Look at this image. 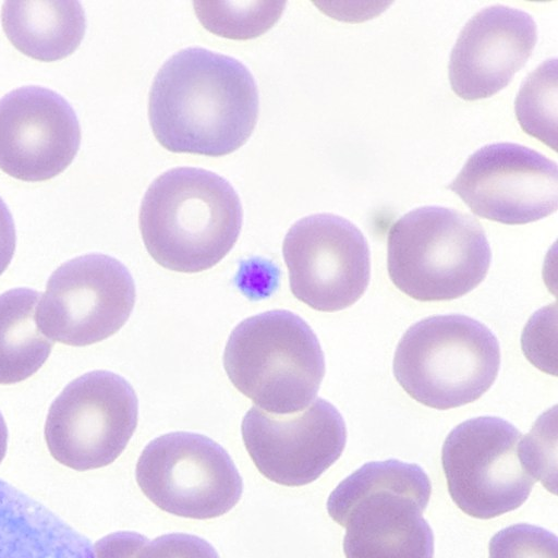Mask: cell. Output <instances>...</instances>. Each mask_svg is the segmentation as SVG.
<instances>
[{
    "label": "cell",
    "instance_id": "obj_3",
    "mask_svg": "<svg viewBox=\"0 0 558 558\" xmlns=\"http://www.w3.org/2000/svg\"><path fill=\"white\" fill-rule=\"evenodd\" d=\"M432 483L414 463L373 461L329 495V517L345 529V558H433L434 534L423 518Z\"/></svg>",
    "mask_w": 558,
    "mask_h": 558
},
{
    "label": "cell",
    "instance_id": "obj_27",
    "mask_svg": "<svg viewBox=\"0 0 558 558\" xmlns=\"http://www.w3.org/2000/svg\"><path fill=\"white\" fill-rule=\"evenodd\" d=\"M15 251V228L12 215L0 197V275L9 266Z\"/></svg>",
    "mask_w": 558,
    "mask_h": 558
},
{
    "label": "cell",
    "instance_id": "obj_16",
    "mask_svg": "<svg viewBox=\"0 0 558 558\" xmlns=\"http://www.w3.org/2000/svg\"><path fill=\"white\" fill-rule=\"evenodd\" d=\"M0 558H94L87 537L0 478Z\"/></svg>",
    "mask_w": 558,
    "mask_h": 558
},
{
    "label": "cell",
    "instance_id": "obj_11",
    "mask_svg": "<svg viewBox=\"0 0 558 558\" xmlns=\"http://www.w3.org/2000/svg\"><path fill=\"white\" fill-rule=\"evenodd\" d=\"M282 254L292 294L313 310H344L368 286L367 241L343 217L315 214L300 219L287 232Z\"/></svg>",
    "mask_w": 558,
    "mask_h": 558
},
{
    "label": "cell",
    "instance_id": "obj_4",
    "mask_svg": "<svg viewBox=\"0 0 558 558\" xmlns=\"http://www.w3.org/2000/svg\"><path fill=\"white\" fill-rule=\"evenodd\" d=\"M490 259L482 226L457 209L418 207L388 232L390 280L417 301H450L471 292L485 279Z\"/></svg>",
    "mask_w": 558,
    "mask_h": 558
},
{
    "label": "cell",
    "instance_id": "obj_25",
    "mask_svg": "<svg viewBox=\"0 0 558 558\" xmlns=\"http://www.w3.org/2000/svg\"><path fill=\"white\" fill-rule=\"evenodd\" d=\"M148 539L135 532H116L95 543L94 558H135Z\"/></svg>",
    "mask_w": 558,
    "mask_h": 558
},
{
    "label": "cell",
    "instance_id": "obj_2",
    "mask_svg": "<svg viewBox=\"0 0 558 558\" xmlns=\"http://www.w3.org/2000/svg\"><path fill=\"white\" fill-rule=\"evenodd\" d=\"M242 218L240 198L228 181L205 169L181 167L149 185L138 226L157 264L193 274L214 267L231 251Z\"/></svg>",
    "mask_w": 558,
    "mask_h": 558
},
{
    "label": "cell",
    "instance_id": "obj_21",
    "mask_svg": "<svg viewBox=\"0 0 558 558\" xmlns=\"http://www.w3.org/2000/svg\"><path fill=\"white\" fill-rule=\"evenodd\" d=\"M556 407L541 416L522 436L518 454L524 470L545 488L556 494Z\"/></svg>",
    "mask_w": 558,
    "mask_h": 558
},
{
    "label": "cell",
    "instance_id": "obj_17",
    "mask_svg": "<svg viewBox=\"0 0 558 558\" xmlns=\"http://www.w3.org/2000/svg\"><path fill=\"white\" fill-rule=\"evenodd\" d=\"M1 22L17 50L45 62L74 52L86 28L84 9L77 1H5Z\"/></svg>",
    "mask_w": 558,
    "mask_h": 558
},
{
    "label": "cell",
    "instance_id": "obj_23",
    "mask_svg": "<svg viewBox=\"0 0 558 558\" xmlns=\"http://www.w3.org/2000/svg\"><path fill=\"white\" fill-rule=\"evenodd\" d=\"M556 304L538 311L522 333V350L539 369L556 375Z\"/></svg>",
    "mask_w": 558,
    "mask_h": 558
},
{
    "label": "cell",
    "instance_id": "obj_15",
    "mask_svg": "<svg viewBox=\"0 0 558 558\" xmlns=\"http://www.w3.org/2000/svg\"><path fill=\"white\" fill-rule=\"evenodd\" d=\"M536 40V24L526 12L502 4L478 11L465 23L451 50V89L464 100L493 96L525 64Z\"/></svg>",
    "mask_w": 558,
    "mask_h": 558
},
{
    "label": "cell",
    "instance_id": "obj_28",
    "mask_svg": "<svg viewBox=\"0 0 558 558\" xmlns=\"http://www.w3.org/2000/svg\"><path fill=\"white\" fill-rule=\"evenodd\" d=\"M8 446V428L3 416L0 413V463L2 462Z\"/></svg>",
    "mask_w": 558,
    "mask_h": 558
},
{
    "label": "cell",
    "instance_id": "obj_26",
    "mask_svg": "<svg viewBox=\"0 0 558 558\" xmlns=\"http://www.w3.org/2000/svg\"><path fill=\"white\" fill-rule=\"evenodd\" d=\"M391 2H316L322 11L333 19L361 22L383 12Z\"/></svg>",
    "mask_w": 558,
    "mask_h": 558
},
{
    "label": "cell",
    "instance_id": "obj_13",
    "mask_svg": "<svg viewBox=\"0 0 558 558\" xmlns=\"http://www.w3.org/2000/svg\"><path fill=\"white\" fill-rule=\"evenodd\" d=\"M242 439L265 477L284 486L317 480L341 456L347 428L338 410L317 398L302 412L271 414L252 407L243 417Z\"/></svg>",
    "mask_w": 558,
    "mask_h": 558
},
{
    "label": "cell",
    "instance_id": "obj_8",
    "mask_svg": "<svg viewBox=\"0 0 558 558\" xmlns=\"http://www.w3.org/2000/svg\"><path fill=\"white\" fill-rule=\"evenodd\" d=\"M138 416L134 389L123 377L94 371L71 381L49 408L45 439L52 458L76 470L112 463L125 449Z\"/></svg>",
    "mask_w": 558,
    "mask_h": 558
},
{
    "label": "cell",
    "instance_id": "obj_1",
    "mask_svg": "<svg viewBox=\"0 0 558 558\" xmlns=\"http://www.w3.org/2000/svg\"><path fill=\"white\" fill-rule=\"evenodd\" d=\"M257 114V88L246 66L204 48L169 58L149 90L150 128L172 153L231 154L246 143Z\"/></svg>",
    "mask_w": 558,
    "mask_h": 558
},
{
    "label": "cell",
    "instance_id": "obj_6",
    "mask_svg": "<svg viewBox=\"0 0 558 558\" xmlns=\"http://www.w3.org/2000/svg\"><path fill=\"white\" fill-rule=\"evenodd\" d=\"M500 349L481 322L460 314L437 315L412 325L393 356V375L415 401L437 410L465 405L495 383Z\"/></svg>",
    "mask_w": 558,
    "mask_h": 558
},
{
    "label": "cell",
    "instance_id": "obj_10",
    "mask_svg": "<svg viewBox=\"0 0 558 558\" xmlns=\"http://www.w3.org/2000/svg\"><path fill=\"white\" fill-rule=\"evenodd\" d=\"M134 303L135 284L126 267L111 256L87 254L52 272L36 320L47 338L84 347L116 333Z\"/></svg>",
    "mask_w": 558,
    "mask_h": 558
},
{
    "label": "cell",
    "instance_id": "obj_20",
    "mask_svg": "<svg viewBox=\"0 0 558 558\" xmlns=\"http://www.w3.org/2000/svg\"><path fill=\"white\" fill-rule=\"evenodd\" d=\"M284 1H194L195 14L210 33L234 40L256 38L280 19Z\"/></svg>",
    "mask_w": 558,
    "mask_h": 558
},
{
    "label": "cell",
    "instance_id": "obj_9",
    "mask_svg": "<svg viewBox=\"0 0 558 558\" xmlns=\"http://www.w3.org/2000/svg\"><path fill=\"white\" fill-rule=\"evenodd\" d=\"M522 435L496 416L470 418L446 437L441 464L448 492L460 510L476 519H493L518 509L535 480L522 466Z\"/></svg>",
    "mask_w": 558,
    "mask_h": 558
},
{
    "label": "cell",
    "instance_id": "obj_7",
    "mask_svg": "<svg viewBox=\"0 0 558 558\" xmlns=\"http://www.w3.org/2000/svg\"><path fill=\"white\" fill-rule=\"evenodd\" d=\"M137 485L161 510L213 519L240 500L243 483L229 453L205 435L174 432L151 440L135 469Z\"/></svg>",
    "mask_w": 558,
    "mask_h": 558
},
{
    "label": "cell",
    "instance_id": "obj_18",
    "mask_svg": "<svg viewBox=\"0 0 558 558\" xmlns=\"http://www.w3.org/2000/svg\"><path fill=\"white\" fill-rule=\"evenodd\" d=\"M39 293L15 288L0 294V385L34 375L48 359L52 341L36 320Z\"/></svg>",
    "mask_w": 558,
    "mask_h": 558
},
{
    "label": "cell",
    "instance_id": "obj_12",
    "mask_svg": "<svg viewBox=\"0 0 558 558\" xmlns=\"http://www.w3.org/2000/svg\"><path fill=\"white\" fill-rule=\"evenodd\" d=\"M447 189L481 218L524 225L557 210V163L519 144L494 143L473 153Z\"/></svg>",
    "mask_w": 558,
    "mask_h": 558
},
{
    "label": "cell",
    "instance_id": "obj_24",
    "mask_svg": "<svg viewBox=\"0 0 558 558\" xmlns=\"http://www.w3.org/2000/svg\"><path fill=\"white\" fill-rule=\"evenodd\" d=\"M135 558H219L204 538L185 533H171L148 541Z\"/></svg>",
    "mask_w": 558,
    "mask_h": 558
},
{
    "label": "cell",
    "instance_id": "obj_22",
    "mask_svg": "<svg viewBox=\"0 0 558 558\" xmlns=\"http://www.w3.org/2000/svg\"><path fill=\"white\" fill-rule=\"evenodd\" d=\"M489 558H558L557 536L536 525L513 524L490 538Z\"/></svg>",
    "mask_w": 558,
    "mask_h": 558
},
{
    "label": "cell",
    "instance_id": "obj_5",
    "mask_svg": "<svg viewBox=\"0 0 558 558\" xmlns=\"http://www.w3.org/2000/svg\"><path fill=\"white\" fill-rule=\"evenodd\" d=\"M233 386L260 410L290 414L315 399L325 375L317 337L298 315L282 310L241 322L223 352Z\"/></svg>",
    "mask_w": 558,
    "mask_h": 558
},
{
    "label": "cell",
    "instance_id": "obj_14",
    "mask_svg": "<svg viewBox=\"0 0 558 558\" xmlns=\"http://www.w3.org/2000/svg\"><path fill=\"white\" fill-rule=\"evenodd\" d=\"M80 143L76 114L56 92L23 86L0 99V169L10 177L52 179L70 166Z\"/></svg>",
    "mask_w": 558,
    "mask_h": 558
},
{
    "label": "cell",
    "instance_id": "obj_19",
    "mask_svg": "<svg viewBox=\"0 0 558 558\" xmlns=\"http://www.w3.org/2000/svg\"><path fill=\"white\" fill-rule=\"evenodd\" d=\"M557 61L545 60L522 83L514 101L521 129L557 151Z\"/></svg>",
    "mask_w": 558,
    "mask_h": 558
}]
</instances>
